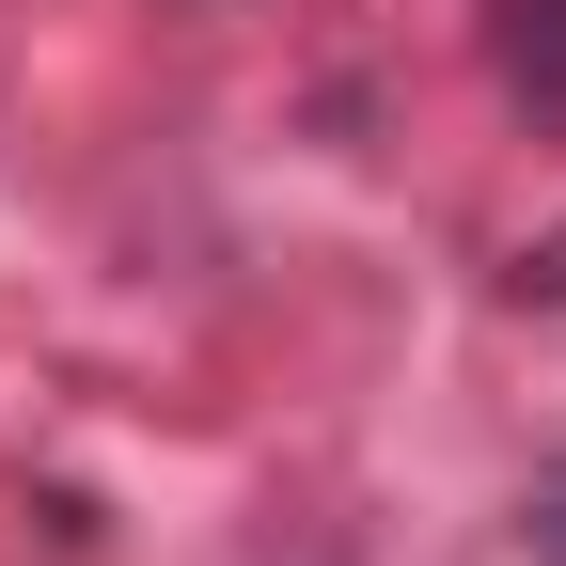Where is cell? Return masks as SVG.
<instances>
[{
    "label": "cell",
    "mask_w": 566,
    "mask_h": 566,
    "mask_svg": "<svg viewBox=\"0 0 566 566\" xmlns=\"http://www.w3.org/2000/svg\"><path fill=\"white\" fill-rule=\"evenodd\" d=\"M488 63H504V95L566 126V0H504L488 17Z\"/></svg>",
    "instance_id": "1"
},
{
    "label": "cell",
    "mask_w": 566,
    "mask_h": 566,
    "mask_svg": "<svg viewBox=\"0 0 566 566\" xmlns=\"http://www.w3.org/2000/svg\"><path fill=\"white\" fill-rule=\"evenodd\" d=\"M535 566H566V488H551V504H535Z\"/></svg>",
    "instance_id": "2"
}]
</instances>
